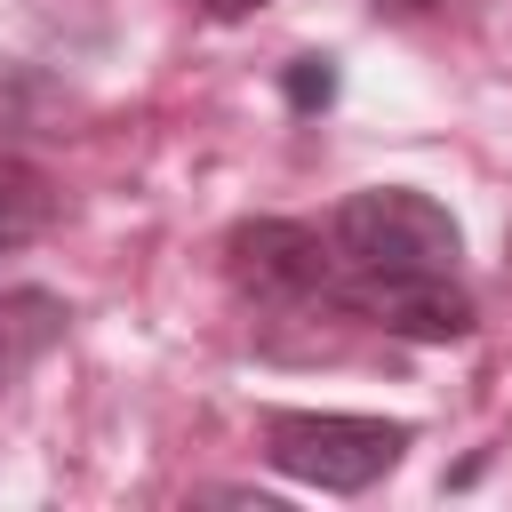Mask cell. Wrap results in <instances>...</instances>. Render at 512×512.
Instances as JSON below:
<instances>
[{
	"label": "cell",
	"mask_w": 512,
	"mask_h": 512,
	"mask_svg": "<svg viewBox=\"0 0 512 512\" xmlns=\"http://www.w3.org/2000/svg\"><path fill=\"white\" fill-rule=\"evenodd\" d=\"M328 248L352 264V280H416V272H456L464 232H456V216L432 192L376 184V192H352L336 208Z\"/></svg>",
	"instance_id": "6da1fadb"
},
{
	"label": "cell",
	"mask_w": 512,
	"mask_h": 512,
	"mask_svg": "<svg viewBox=\"0 0 512 512\" xmlns=\"http://www.w3.org/2000/svg\"><path fill=\"white\" fill-rule=\"evenodd\" d=\"M408 440H416L408 424L344 416V408H272V416H264V456H272L288 480L320 488V496H360V488H376V480L400 464Z\"/></svg>",
	"instance_id": "7a4b0ae2"
},
{
	"label": "cell",
	"mask_w": 512,
	"mask_h": 512,
	"mask_svg": "<svg viewBox=\"0 0 512 512\" xmlns=\"http://www.w3.org/2000/svg\"><path fill=\"white\" fill-rule=\"evenodd\" d=\"M224 272L248 304H304L328 288V240L296 216H248L224 240Z\"/></svg>",
	"instance_id": "3957f363"
},
{
	"label": "cell",
	"mask_w": 512,
	"mask_h": 512,
	"mask_svg": "<svg viewBox=\"0 0 512 512\" xmlns=\"http://www.w3.org/2000/svg\"><path fill=\"white\" fill-rule=\"evenodd\" d=\"M360 304L416 344H456L472 336V296L456 288V272H416V280H360Z\"/></svg>",
	"instance_id": "277c9868"
},
{
	"label": "cell",
	"mask_w": 512,
	"mask_h": 512,
	"mask_svg": "<svg viewBox=\"0 0 512 512\" xmlns=\"http://www.w3.org/2000/svg\"><path fill=\"white\" fill-rule=\"evenodd\" d=\"M64 296H48V288H8L0 296V392H16L56 344H64Z\"/></svg>",
	"instance_id": "5b68a950"
},
{
	"label": "cell",
	"mask_w": 512,
	"mask_h": 512,
	"mask_svg": "<svg viewBox=\"0 0 512 512\" xmlns=\"http://www.w3.org/2000/svg\"><path fill=\"white\" fill-rule=\"evenodd\" d=\"M72 112H80V104H72L48 72H32V64H0V136H64Z\"/></svg>",
	"instance_id": "8992f818"
},
{
	"label": "cell",
	"mask_w": 512,
	"mask_h": 512,
	"mask_svg": "<svg viewBox=\"0 0 512 512\" xmlns=\"http://www.w3.org/2000/svg\"><path fill=\"white\" fill-rule=\"evenodd\" d=\"M48 216H56V184H48L32 160L0 152V248L40 240V232H48Z\"/></svg>",
	"instance_id": "52a82bcc"
},
{
	"label": "cell",
	"mask_w": 512,
	"mask_h": 512,
	"mask_svg": "<svg viewBox=\"0 0 512 512\" xmlns=\"http://www.w3.org/2000/svg\"><path fill=\"white\" fill-rule=\"evenodd\" d=\"M280 88H288L296 112H328V104H336V56H296V64L280 72Z\"/></svg>",
	"instance_id": "ba28073f"
},
{
	"label": "cell",
	"mask_w": 512,
	"mask_h": 512,
	"mask_svg": "<svg viewBox=\"0 0 512 512\" xmlns=\"http://www.w3.org/2000/svg\"><path fill=\"white\" fill-rule=\"evenodd\" d=\"M200 16H216V24H240V16H256V8H272V0H192Z\"/></svg>",
	"instance_id": "9c48e42d"
},
{
	"label": "cell",
	"mask_w": 512,
	"mask_h": 512,
	"mask_svg": "<svg viewBox=\"0 0 512 512\" xmlns=\"http://www.w3.org/2000/svg\"><path fill=\"white\" fill-rule=\"evenodd\" d=\"M392 8H440V0H392Z\"/></svg>",
	"instance_id": "30bf717a"
}]
</instances>
